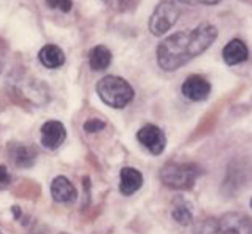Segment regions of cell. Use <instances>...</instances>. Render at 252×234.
Masks as SVG:
<instances>
[{
  "mask_svg": "<svg viewBox=\"0 0 252 234\" xmlns=\"http://www.w3.org/2000/svg\"><path fill=\"white\" fill-rule=\"evenodd\" d=\"M217 38L218 29L209 22H202L189 31L175 32L158 46V64L165 71L177 70L204 53Z\"/></svg>",
  "mask_w": 252,
  "mask_h": 234,
  "instance_id": "cell-1",
  "label": "cell"
},
{
  "mask_svg": "<svg viewBox=\"0 0 252 234\" xmlns=\"http://www.w3.org/2000/svg\"><path fill=\"white\" fill-rule=\"evenodd\" d=\"M96 93L102 102L121 110L134 99V89L126 79L117 75H106L96 84Z\"/></svg>",
  "mask_w": 252,
  "mask_h": 234,
  "instance_id": "cell-2",
  "label": "cell"
},
{
  "mask_svg": "<svg viewBox=\"0 0 252 234\" xmlns=\"http://www.w3.org/2000/svg\"><path fill=\"white\" fill-rule=\"evenodd\" d=\"M204 170L196 163H167L160 169L159 177L162 184L172 190H189Z\"/></svg>",
  "mask_w": 252,
  "mask_h": 234,
  "instance_id": "cell-3",
  "label": "cell"
},
{
  "mask_svg": "<svg viewBox=\"0 0 252 234\" xmlns=\"http://www.w3.org/2000/svg\"><path fill=\"white\" fill-rule=\"evenodd\" d=\"M197 234H252L251 219L240 212L209 217L199 224Z\"/></svg>",
  "mask_w": 252,
  "mask_h": 234,
  "instance_id": "cell-4",
  "label": "cell"
},
{
  "mask_svg": "<svg viewBox=\"0 0 252 234\" xmlns=\"http://www.w3.org/2000/svg\"><path fill=\"white\" fill-rule=\"evenodd\" d=\"M181 16V6L177 1L165 0L159 2L149 19V31L154 36H164Z\"/></svg>",
  "mask_w": 252,
  "mask_h": 234,
  "instance_id": "cell-5",
  "label": "cell"
},
{
  "mask_svg": "<svg viewBox=\"0 0 252 234\" xmlns=\"http://www.w3.org/2000/svg\"><path fill=\"white\" fill-rule=\"evenodd\" d=\"M137 139L140 144L144 145L153 155H160L166 148V135L164 131L157 125L143 126L137 132Z\"/></svg>",
  "mask_w": 252,
  "mask_h": 234,
  "instance_id": "cell-6",
  "label": "cell"
},
{
  "mask_svg": "<svg viewBox=\"0 0 252 234\" xmlns=\"http://www.w3.org/2000/svg\"><path fill=\"white\" fill-rule=\"evenodd\" d=\"M212 91V85L204 76L192 74L181 85V93L191 101H204L208 99Z\"/></svg>",
  "mask_w": 252,
  "mask_h": 234,
  "instance_id": "cell-7",
  "label": "cell"
},
{
  "mask_svg": "<svg viewBox=\"0 0 252 234\" xmlns=\"http://www.w3.org/2000/svg\"><path fill=\"white\" fill-rule=\"evenodd\" d=\"M66 138V130L61 121H47L41 127V143L49 150H56L61 147Z\"/></svg>",
  "mask_w": 252,
  "mask_h": 234,
  "instance_id": "cell-8",
  "label": "cell"
},
{
  "mask_svg": "<svg viewBox=\"0 0 252 234\" xmlns=\"http://www.w3.org/2000/svg\"><path fill=\"white\" fill-rule=\"evenodd\" d=\"M51 195L52 199L58 203H70L76 200L78 192L68 177L59 175V176L54 177L52 181Z\"/></svg>",
  "mask_w": 252,
  "mask_h": 234,
  "instance_id": "cell-9",
  "label": "cell"
},
{
  "mask_svg": "<svg viewBox=\"0 0 252 234\" xmlns=\"http://www.w3.org/2000/svg\"><path fill=\"white\" fill-rule=\"evenodd\" d=\"M7 154L14 165H16L17 167H22V169L31 167L34 164L37 157V153L33 148L17 142L10 143L7 145Z\"/></svg>",
  "mask_w": 252,
  "mask_h": 234,
  "instance_id": "cell-10",
  "label": "cell"
},
{
  "mask_svg": "<svg viewBox=\"0 0 252 234\" xmlns=\"http://www.w3.org/2000/svg\"><path fill=\"white\" fill-rule=\"evenodd\" d=\"M120 176V191L125 196H132L143 186V182H144V177H143L142 172L138 169L130 167H123L121 170Z\"/></svg>",
  "mask_w": 252,
  "mask_h": 234,
  "instance_id": "cell-11",
  "label": "cell"
},
{
  "mask_svg": "<svg viewBox=\"0 0 252 234\" xmlns=\"http://www.w3.org/2000/svg\"><path fill=\"white\" fill-rule=\"evenodd\" d=\"M221 56L228 66H236L248 61L249 48L245 42L239 38H234L225 44L221 51Z\"/></svg>",
  "mask_w": 252,
  "mask_h": 234,
  "instance_id": "cell-12",
  "label": "cell"
},
{
  "mask_svg": "<svg viewBox=\"0 0 252 234\" xmlns=\"http://www.w3.org/2000/svg\"><path fill=\"white\" fill-rule=\"evenodd\" d=\"M38 59L46 68H59L65 62V54L57 44H46L38 52Z\"/></svg>",
  "mask_w": 252,
  "mask_h": 234,
  "instance_id": "cell-13",
  "label": "cell"
},
{
  "mask_svg": "<svg viewBox=\"0 0 252 234\" xmlns=\"http://www.w3.org/2000/svg\"><path fill=\"white\" fill-rule=\"evenodd\" d=\"M112 62V53L103 44H97L89 53V64L94 71H103Z\"/></svg>",
  "mask_w": 252,
  "mask_h": 234,
  "instance_id": "cell-14",
  "label": "cell"
},
{
  "mask_svg": "<svg viewBox=\"0 0 252 234\" xmlns=\"http://www.w3.org/2000/svg\"><path fill=\"white\" fill-rule=\"evenodd\" d=\"M174 208H172L171 216L180 226H189L193 222V214H192V208L189 206V202L182 196L175 197L174 201Z\"/></svg>",
  "mask_w": 252,
  "mask_h": 234,
  "instance_id": "cell-15",
  "label": "cell"
},
{
  "mask_svg": "<svg viewBox=\"0 0 252 234\" xmlns=\"http://www.w3.org/2000/svg\"><path fill=\"white\" fill-rule=\"evenodd\" d=\"M84 131L89 133H96V132H100V131L105 130L106 128V122L103 121L98 120V118H91V120L86 121L84 123Z\"/></svg>",
  "mask_w": 252,
  "mask_h": 234,
  "instance_id": "cell-16",
  "label": "cell"
},
{
  "mask_svg": "<svg viewBox=\"0 0 252 234\" xmlns=\"http://www.w3.org/2000/svg\"><path fill=\"white\" fill-rule=\"evenodd\" d=\"M46 4L49 7H52V9L58 7L63 12H69L71 10V7H73V2L69 1V0H62V1H52V0H48V1H46Z\"/></svg>",
  "mask_w": 252,
  "mask_h": 234,
  "instance_id": "cell-17",
  "label": "cell"
},
{
  "mask_svg": "<svg viewBox=\"0 0 252 234\" xmlns=\"http://www.w3.org/2000/svg\"><path fill=\"white\" fill-rule=\"evenodd\" d=\"M10 182H11V176L7 171V167L4 164H1L0 165V190L9 186Z\"/></svg>",
  "mask_w": 252,
  "mask_h": 234,
  "instance_id": "cell-18",
  "label": "cell"
},
{
  "mask_svg": "<svg viewBox=\"0 0 252 234\" xmlns=\"http://www.w3.org/2000/svg\"><path fill=\"white\" fill-rule=\"evenodd\" d=\"M11 211H12V214H14V218L20 219V217H21V214H22L20 206H16V204H15V206L11 207Z\"/></svg>",
  "mask_w": 252,
  "mask_h": 234,
  "instance_id": "cell-19",
  "label": "cell"
},
{
  "mask_svg": "<svg viewBox=\"0 0 252 234\" xmlns=\"http://www.w3.org/2000/svg\"><path fill=\"white\" fill-rule=\"evenodd\" d=\"M199 4H203V5H217V4H219V1H199Z\"/></svg>",
  "mask_w": 252,
  "mask_h": 234,
  "instance_id": "cell-20",
  "label": "cell"
},
{
  "mask_svg": "<svg viewBox=\"0 0 252 234\" xmlns=\"http://www.w3.org/2000/svg\"><path fill=\"white\" fill-rule=\"evenodd\" d=\"M2 67H4V62H2L1 56H0V73H1V70H2Z\"/></svg>",
  "mask_w": 252,
  "mask_h": 234,
  "instance_id": "cell-21",
  "label": "cell"
},
{
  "mask_svg": "<svg viewBox=\"0 0 252 234\" xmlns=\"http://www.w3.org/2000/svg\"><path fill=\"white\" fill-rule=\"evenodd\" d=\"M0 234H2V233H1V232H0Z\"/></svg>",
  "mask_w": 252,
  "mask_h": 234,
  "instance_id": "cell-22",
  "label": "cell"
}]
</instances>
